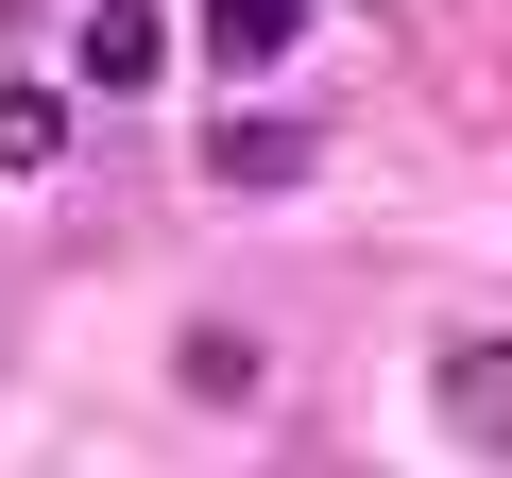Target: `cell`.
Wrapping results in <instances>:
<instances>
[{"instance_id": "6da1fadb", "label": "cell", "mask_w": 512, "mask_h": 478, "mask_svg": "<svg viewBox=\"0 0 512 478\" xmlns=\"http://www.w3.org/2000/svg\"><path fill=\"white\" fill-rule=\"evenodd\" d=\"M154 69H171V18H154V0H103V18H86V86H103V103H137Z\"/></svg>"}, {"instance_id": "7a4b0ae2", "label": "cell", "mask_w": 512, "mask_h": 478, "mask_svg": "<svg viewBox=\"0 0 512 478\" xmlns=\"http://www.w3.org/2000/svg\"><path fill=\"white\" fill-rule=\"evenodd\" d=\"M69 86H35V69H0V171H69Z\"/></svg>"}, {"instance_id": "3957f363", "label": "cell", "mask_w": 512, "mask_h": 478, "mask_svg": "<svg viewBox=\"0 0 512 478\" xmlns=\"http://www.w3.org/2000/svg\"><path fill=\"white\" fill-rule=\"evenodd\" d=\"M444 427L461 444H512V342H461L444 359Z\"/></svg>"}, {"instance_id": "277c9868", "label": "cell", "mask_w": 512, "mask_h": 478, "mask_svg": "<svg viewBox=\"0 0 512 478\" xmlns=\"http://www.w3.org/2000/svg\"><path fill=\"white\" fill-rule=\"evenodd\" d=\"M205 171H222V188H291V171H308V120H222Z\"/></svg>"}, {"instance_id": "5b68a950", "label": "cell", "mask_w": 512, "mask_h": 478, "mask_svg": "<svg viewBox=\"0 0 512 478\" xmlns=\"http://www.w3.org/2000/svg\"><path fill=\"white\" fill-rule=\"evenodd\" d=\"M291 35H308V0H205V52L222 69H274Z\"/></svg>"}]
</instances>
